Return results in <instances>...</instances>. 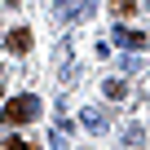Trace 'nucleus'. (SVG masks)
<instances>
[{"mask_svg":"<svg viewBox=\"0 0 150 150\" xmlns=\"http://www.w3.org/2000/svg\"><path fill=\"white\" fill-rule=\"evenodd\" d=\"M141 141H146V132H141L137 124H128V132H124V150H137Z\"/></svg>","mask_w":150,"mask_h":150,"instance_id":"obj_6","label":"nucleus"},{"mask_svg":"<svg viewBox=\"0 0 150 150\" xmlns=\"http://www.w3.org/2000/svg\"><path fill=\"white\" fill-rule=\"evenodd\" d=\"M102 93H106L110 102H124V97H128V84H124V80H106V88H102Z\"/></svg>","mask_w":150,"mask_h":150,"instance_id":"obj_5","label":"nucleus"},{"mask_svg":"<svg viewBox=\"0 0 150 150\" xmlns=\"http://www.w3.org/2000/svg\"><path fill=\"white\" fill-rule=\"evenodd\" d=\"M146 9H150V0H146Z\"/></svg>","mask_w":150,"mask_h":150,"instance_id":"obj_9","label":"nucleus"},{"mask_svg":"<svg viewBox=\"0 0 150 150\" xmlns=\"http://www.w3.org/2000/svg\"><path fill=\"white\" fill-rule=\"evenodd\" d=\"M5 150H40V146H27L22 137H5Z\"/></svg>","mask_w":150,"mask_h":150,"instance_id":"obj_8","label":"nucleus"},{"mask_svg":"<svg viewBox=\"0 0 150 150\" xmlns=\"http://www.w3.org/2000/svg\"><path fill=\"white\" fill-rule=\"evenodd\" d=\"M5 128H18V124H31V119H40V97H31V93H22V97H13L9 106H5Z\"/></svg>","mask_w":150,"mask_h":150,"instance_id":"obj_1","label":"nucleus"},{"mask_svg":"<svg viewBox=\"0 0 150 150\" xmlns=\"http://www.w3.org/2000/svg\"><path fill=\"white\" fill-rule=\"evenodd\" d=\"M80 124H84L88 132H106V124H110V110H102V106H84V110H80Z\"/></svg>","mask_w":150,"mask_h":150,"instance_id":"obj_2","label":"nucleus"},{"mask_svg":"<svg viewBox=\"0 0 150 150\" xmlns=\"http://www.w3.org/2000/svg\"><path fill=\"white\" fill-rule=\"evenodd\" d=\"M110 13H115V18H128V13H132V0H110Z\"/></svg>","mask_w":150,"mask_h":150,"instance_id":"obj_7","label":"nucleus"},{"mask_svg":"<svg viewBox=\"0 0 150 150\" xmlns=\"http://www.w3.org/2000/svg\"><path fill=\"white\" fill-rule=\"evenodd\" d=\"M115 44H124V49H150V35H146V31H128V27H119V31H115Z\"/></svg>","mask_w":150,"mask_h":150,"instance_id":"obj_4","label":"nucleus"},{"mask_svg":"<svg viewBox=\"0 0 150 150\" xmlns=\"http://www.w3.org/2000/svg\"><path fill=\"white\" fill-rule=\"evenodd\" d=\"M5 49H9V53H31V31H27V27H13V31L5 35Z\"/></svg>","mask_w":150,"mask_h":150,"instance_id":"obj_3","label":"nucleus"}]
</instances>
